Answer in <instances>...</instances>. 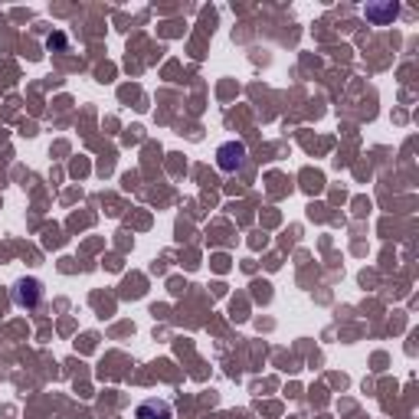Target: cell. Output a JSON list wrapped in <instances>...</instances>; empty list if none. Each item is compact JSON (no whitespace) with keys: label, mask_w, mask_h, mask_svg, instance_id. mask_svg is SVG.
<instances>
[{"label":"cell","mask_w":419,"mask_h":419,"mask_svg":"<svg viewBox=\"0 0 419 419\" xmlns=\"http://www.w3.org/2000/svg\"><path fill=\"white\" fill-rule=\"evenodd\" d=\"M217 158H219V171H226V174H236L239 167L246 164V148L239 144V141H226L223 148L217 151Z\"/></svg>","instance_id":"6da1fadb"},{"label":"cell","mask_w":419,"mask_h":419,"mask_svg":"<svg viewBox=\"0 0 419 419\" xmlns=\"http://www.w3.org/2000/svg\"><path fill=\"white\" fill-rule=\"evenodd\" d=\"M14 298H17L20 308H36L43 301V285L36 282V279H23V282H17Z\"/></svg>","instance_id":"7a4b0ae2"},{"label":"cell","mask_w":419,"mask_h":419,"mask_svg":"<svg viewBox=\"0 0 419 419\" xmlns=\"http://www.w3.org/2000/svg\"><path fill=\"white\" fill-rule=\"evenodd\" d=\"M364 14L370 17V20H377V23H383V20H390V17H396V3H387V7H364Z\"/></svg>","instance_id":"3957f363"},{"label":"cell","mask_w":419,"mask_h":419,"mask_svg":"<svg viewBox=\"0 0 419 419\" xmlns=\"http://www.w3.org/2000/svg\"><path fill=\"white\" fill-rule=\"evenodd\" d=\"M53 46H66V36H63V33H56V36H50V50H53Z\"/></svg>","instance_id":"277c9868"}]
</instances>
